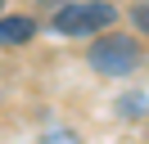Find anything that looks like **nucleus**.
Segmentation results:
<instances>
[{"label": "nucleus", "instance_id": "f257e3e1", "mask_svg": "<svg viewBox=\"0 0 149 144\" xmlns=\"http://www.w3.org/2000/svg\"><path fill=\"white\" fill-rule=\"evenodd\" d=\"M118 18V5L109 0H68V5L54 9V32L59 36H95L104 27H113Z\"/></svg>", "mask_w": 149, "mask_h": 144}, {"label": "nucleus", "instance_id": "f03ea898", "mask_svg": "<svg viewBox=\"0 0 149 144\" xmlns=\"http://www.w3.org/2000/svg\"><path fill=\"white\" fill-rule=\"evenodd\" d=\"M86 63H91L95 72H104V77H131V72L140 68V45L131 41V36H122V32H109V36H100V41L91 45Z\"/></svg>", "mask_w": 149, "mask_h": 144}, {"label": "nucleus", "instance_id": "7ed1b4c3", "mask_svg": "<svg viewBox=\"0 0 149 144\" xmlns=\"http://www.w3.org/2000/svg\"><path fill=\"white\" fill-rule=\"evenodd\" d=\"M36 36V23L27 14H14V18H0V45L9 50V45H27Z\"/></svg>", "mask_w": 149, "mask_h": 144}, {"label": "nucleus", "instance_id": "20e7f679", "mask_svg": "<svg viewBox=\"0 0 149 144\" xmlns=\"http://www.w3.org/2000/svg\"><path fill=\"white\" fill-rule=\"evenodd\" d=\"M131 27H136V32H145V36H149V0H140V5L131 9Z\"/></svg>", "mask_w": 149, "mask_h": 144}, {"label": "nucleus", "instance_id": "39448f33", "mask_svg": "<svg viewBox=\"0 0 149 144\" xmlns=\"http://www.w3.org/2000/svg\"><path fill=\"white\" fill-rule=\"evenodd\" d=\"M36 5H50V9H59V5H68V0H36Z\"/></svg>", "mask_w": 149, "mask_h": 144}]
</instances>
